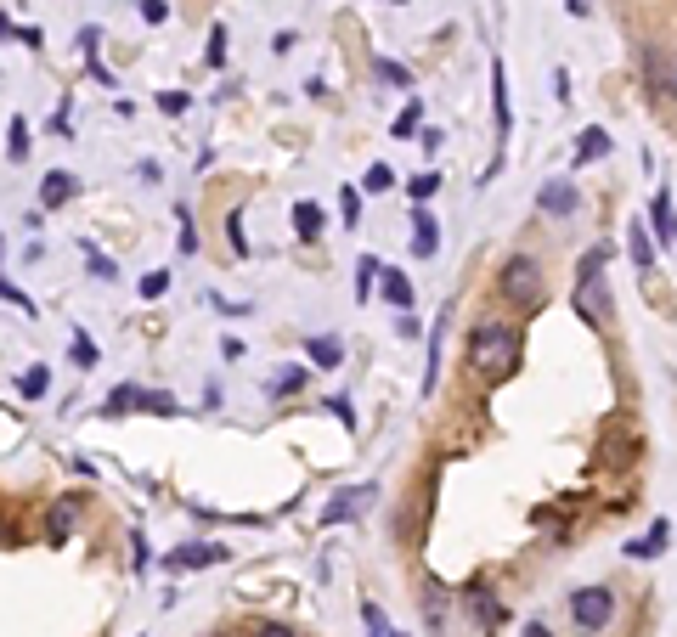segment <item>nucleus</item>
<instances>
[{"instance_id": "1", "label": "nucleus", "mask_w": 677, "mask_h": 637, "mask_svg": "<svg viewBox=\"0 0 677 637\" xmlns=\"http://www.w3.org/2000/svg\"><path fill=\"white\" fill-rule=\"evenodd\" d=\"M520 356H525V344H520V327H508V322H474L469 327V373L480 378V384H508V378L520 373Z\"/></svg>"}, {"instance_id": "2", "label": "nucleus", "mask_w": 677, "mask_h": 637, "mask_svg": "<svg viewBox=\"0 0 677 637\" xmlns=\"http://www.w3.org/2000/svg\"><path fill=\"white\" fill-rule=\"evenodd\" d=\"M610 243H593V249L582 254V265H576V288H570V305H576V316L593 327H604L615 316V299L610 288H604V265H610Z\"/></svg>"}, {"instance_id": "3", "label": "nucleus", "mask_w": 677, "mask_h": 637, "mask_svg": "<svg viewBox=\"0 0 677 637\" xmlns=\"http://www.w3.org/2000/svg\"><path fill=\"white\" fill-rule=\"evenodd\" d=\"M497 288H503V299H508V305H520V311H536V305L548 299L542 265H536L531 254H514V260L503 265V277H497Z\"/></svg>"}, {"instance_id": "4", "label": "nucleus", "mask_w": 677, "mask_h": 637, "mask_svg": "<svg viewBox=\"0 0 677 637\" xmlns=\"http://www.w3.org/2000/svg\"><path fill=\"white\" fill-rule=\"evenodd\" d=\"M615 615V592L610 587H576L570 592V621L576 632H604Z\"/></svg>"}, {"instance_id": "5", "label": "nucleus", "mask_w": 677, "mask_h": 637, "mask_svg": "<svg viewBox=\"0 0 677 637\" xmlns=\"http://www.w3.org/2000/svg\"><path fill=\"white\" fill-rule=\"evenodd\" d=\"M644 85H649V96L677 102V46H649L644 51Z\"/></svg>"}, {"instance_id": "6", "label": "nucleus", "mask_w": 677, "mask_h": 637, "mask_svg": "<svg viewBox=\"0 0 677 637\" xmlns=\"http://www.w3.org/2000/svg\"><path fill=\"white\" fill-rule=\"evenodd\" d=\"M373 497H378V480H362V485H345L339 497L322 508V525H350V519H362L367 508H373Z\"/></svg>"}, {"instance_id": "7", "label": "nucleus", "mask_w": 677, "mask_h": 637, "mask_svg": "<svg viewBox=\"0 0 677 637\" xmlns=\"http://www.w3.org/2000/svg\"><path fill=\"white\" fill-rule=\"evenodd\" d=\"M536 209L548 220H570L582 209V187H576L570 175H553V181H542V192H536Z\"/></svg>"}, {"instance_id": "8", "label": "nucleus", "mask_w": 677, "mask_h": 637, "mask_svg": "<svg viewBox=\"0 0 677 637\" xmlns=\"http://www.w3.org/2000/svg\"><path fill=\"white\" fill-rule=\"evenodd\" d=\"M435 254H441V220L418 203L412 209V260H435Z\"/></svg>"}, {"instance_id": "9", "label": "nucleus", "mask_w": 677, "mask_h": 637, "mask_svg": "<svg viewBox=\"0 0 677 637\" xmlns=\"http://www.w3.org/2000/svg\"><path fill=\"white\" fill-rule=\"evenodd\" d=\"M74 525H79V497H57L51 513H46V542L63 547L68 536H74Z\"/></svg>"}, {"instance_id": "10", "label": "nucleus", "mask_w": 677, "mask_h": 637, "mask_svg": "<svg viewBox=\"0 0 677 637\" xmlns=\"http://www.w3.org/2000/svg\"><path fill=\"white\" fill-rule=\"evenodd\" d=\"M221 559H226V547L192 542V547H175V553H164V570H204V564H221Z\"/></svg>"}, {"instance_id": "11", "label": "nucleus", "mask_w": 677, "mask_h": 637, "mask_svg": "<svg viewBox=\"0 0 677 637\" xmlns=\"http://www.w3.org/2000/svg\"><path fill=\"white\" fill-rule=\"evenodd\" d=\"M463 604H469V615L486 626V632H497V626H503V604H497V592H491V587H480V581H474V587L463 592Z\"/></svg>"}, {"instance_id": "12", "label": "nucleus", "mask_w": 677, "mask_h": 637, "mask_svg": "<svg viewBox=\"0 0 677 637\" xmlns=\"http://www.w3.org/2000/svg\"><path fill=\"white\" fill-rule=\"evenodd\" d=\"M610 147H615L610 130H604V125H587V130H582V141H576V164H570V170H587V164L610 158Z\"/></svg>"}, {"instance_id": "13", "label": "nucleus", "mask_w": 677, "mask_h": 637, "mask_svg": "<svg viewBox=\"0 0 677 637\" xmlns=\"http://www.w3.org/2000/svg\"><path fill=\"white\" fill-rule=\"evenodd\" d=\"M305 356H311V367H339V361H345V339H339V333H311V339H305Z\"/></svg>"}, {"instance_id": "14", "label": "nucleus", "mask_w": 677, "mask_h": 637, "mask_svg": "<svg viewBox=\"0 0 677 637\" xmlns=\"http://www.w3.org/2000/svg\"><path fill=\"white\" fill-rule=\"evenodd\" d=\"M378 294H384V305H395V311H412V282H407V271L384 265V271H378Z\"/></svg>"}, {"instance_id": "15", "label": "nucleus", "mask_w": 677, "mask_h": 637, "mask_svg": "<svg viewBox=\"0 0 677 637\" xmlns=\"http://www.w3.org/2000/svg\"><path fill=\"white\" fill-rule=\"evenodd\" d=\"M491 113H497V136L514 130V108H508V74L503 63H491Z\"/></svg>"}, {"instance_id": "16", "label": "nucleus", "mask_w": 677, "mask_h": 637, "mask_svg": "<svg viewBox=\"0 0 677 637\" xmlns=\"http://www.w3.org/2000/svg\"><path fill=\"white\" fill-rule=\"evenodd\" d=\"M74 192H79L74 175H68V170H51L46 181H40V209H63V203L74 198Z\"/></svg>"}, {"instance_id": "17", "label": "nucleus", "mask_w": 677, "mask_h": 637, "mask_svg": "<svg viewBox=\"0 0 677 637\" xmlns=\"http://www.w3.org/2000/svg\"><path fill=\"white\" fill-rule=\"evenodd\" d=\"M649 226H655V237L661 243H677V215H672V187L655 192V203H649Z\"/></svg>"}, {"instance_id": "18", "label": "nucleus", "mask_w": 677, "mask_h": 637, "mask_svg": "<svg viewBox=\"0 0 677 637\" xmlns=\"http://www.w3.org/2000/svg\"><path fill=\"white\" fill-rule=\"evenodd\" d=\"M666 536H672V525H666V519H655V525H649L638 542H627V559H661V553H666Z\"/></svg>"}, {"instance_id": "19", "label": "nucleus", "mask_w": 677, "mask_h": 637, "mask_svg": "<svg viewBox=\"0 0 677 637\" xmlns=\"http://www.w3.org/2000/svg\"><path fill=\"white\" fill-rule=\"evenodd\" d=\"M288 220H294V237H300V243H316V237H322V203L300 198Z\"/></svg>"}, {"instance_id": "20", "label": "nucleus", "mask_w": 677, "mask_h": 637, "mask_svg": "<svg viewBox=\"0 0 677 637\" xmlns=\"http://www.w3.org/2000/svg\"><path fill=\"white\" fill-rule=\"evenodd\" d=\"M29 147H34V130H29V119L17 113L12 125H6V158H12V164H23V158H29Z\"/></svg>"}, {"instance_id": "21", "label": "nucleus", "mask_w": 677, "mask_h": 637, "mask_svg": "<svg viewBox=\"0 0 677 637\" xmlns=\"http://www.w3.org/2000/svg\"><path fill=\"white\" fill-rule=\"evenodd\" d=\"M418 130H424V102H407V108L395 113L390 136H395V141H418Z\"/></svg>"}, {"instance_id": "22", "label": "nucleus", "mask_w": 677, "mask_h": 637, "mask_svg": "<svg viewBox=\"0 0 677 637\" xmlns=\"http://www.w3.org/2000/svg\"><path fill=\"white\" fill-rule=\"evenodd\" d=\"M627 254L638 271H655V243H649V226H632L627 232Z\"/></svg>"}, {"instance_id": "23", "label": "nucleus", "mask_w": 677, "mask_h": 637, "mask_svg": "<svg viewBox=\"0 0 677 637\" xmlns=\"http://www.w3.org/2000/svg\"><path fill=\"white\" fill-rule=\"evenodd\" d=\"M136 401H142V389H136V384H119L108 401H102V418H125V412H136Z\"/></svg>"}, {"instance_id": "24", "label": "nucleus", "mask_w": 677, "mask_h": 637, "mask_svg": "<svg viewBox=\"0 0 677 637\" xmlns=\"http://www.w3.org/2000/svg\"><path fill=\"white\" fill-rule=\"evenodd\" d=\"M136 412H158V418H175V412H181V401H175L170 389H142Z\"/></svg>"}, {"instance_id": "25", "label": "nucleus", "mask_w": 677, "mask_h": 637, "mask_svg": "<svg viewBox=\"0 0 677 637\" xmlns=\"http://www.w3.org/2000/svg\"><path fill=\"white\" fill-rule=\"evenodd\" d=\"M300 389H305V367H283V373L266 384V395L271 401H283V395H300Z\"/></svg>"}, {"instance_id": "26", "label": "nucleus", "mask_w": 677, "mask_h": 637, "mask_svg": "<svg viewBox=\"0 0 677 637\" xmlns=\"http://www.w3.org/2000/svg\"><path fill=\"white\" fill-rule=\"evenodd\" d=\"M378 271H384V265H378V254H362V260H356V299H373Z\"/></svg>"}, {"instance_id": "27", "label": "nucleus", "mask_w": 677, "mask_h": 637, "mask_svg": "<svg viewBox=\"0 0 677 637\" xmlns=\"http://www.w3.org/2000/svg\"><path fill=\"white\" fill-rule=\"evenodd\" d=\"M68 344H74V367H79V373H91V367H96V344L85 339V327H74V333H68Z\"/></svg>"}, {"instance_id": "28", "label": "nucleus", "mask_w": 677, "mask_h": 637, "mask_svg": "<svg viewBox=\"0 0 677 637\" xmlns=\"http://www.w3.org/2000/svg\"><path fill=\"white\" fill-rule=\"evenodd\" d=\"M407 192H412V203H429L435 192H441V170H424V175H412L407 181Z\"/></svg>"}, {"instance_id": "29", "label": "nucleus", "mask_w": 677, "mask_h": 637, "mask_svg": "<svg viewBox=\"0 0 677 637\" xmlns=\"http://www.w3.org/2000/svg\"><path fill=\"white\" fill-rule=\"evenodd\" d=\"M17 389H23V401H40V395L51 389V373L46 367H29V373L17 378Z\"/></svg>"}, {"instance_id": "30", "label": "nucleus", "mask_w": 677, "mask_h": 637, "mask_svg": "<svg viewBox=\"0 0 677 637\" xmlns=\"http://www.w3.org/2000/svg\"><path fill=\"white\" fill-rule=\"evenodd\" d=\"M395 181H401V175H395L390 164H373V170L362 175V192H378V198H384V192H390Z\"/></svg>"}, {"instance_id": "31", "label": "nucleus", "mask_w": 677, "mask_h": 637, "mask_svg": "<svg viewBox=\"0 0 677 637\" xmlns=\"http://www.w3.org/2000/svg\"><path fill=\"white\" fill-rule=\"evenodd\" d=\"M378 79H384V85H395V91H412V68L390 63V57H378Z\"/></svg>"}, {"instance_id": "32", "label": "nucleus", "mask_w": 677, "mask_h": 637, "mask_svg": "<svg viewBox=\"0 0 677 637\" xmlns=\"http://www.w3.org/2000/svg\"><path fill=\"white\" fill-rule=\"evenodd\" d=\"M175 220H181V237H175L181 254H198V232H192V209H187V203H175Z\"/></svg>"}, {"instance_id": "33", "label": "nucleus", "mask_w": 677, "mask_h": 637, "mask_svg": "<svg viewBox=\"0 0 677 637\" xmlns=\"http://www.w3.org/2000/svg\"><path fill=\"white\" fill-rule=\"evenodd\" d=\"M85 260H91V277H96V282H113V277H119V265H113L102 249H91V243H85Z\"/></svg>"}, {"instance_id": "34", "label": "nucleus", "mask_w": 677, "mask_h": 637, "mask_svg": "<svg viewBox=\"0 0 677 637\" xmlns=\"http://www.w3.org/2000/svg\"><path fill=\"white\" fill-rule=\"evenodd\" d=\"M0 299H6V305H17V311H23V316H34V299L23 294L17 282H6V277H0Z\"/></svg>"}, {"instance_id": "35", "label": "nucleus", "mask_w": 677, "mask_h": 637, "mask_svg": "<svg viewBox=\"0 0 677 637\" xmlns=\"http://www.w3.org/2000/svg\"><path fill=\"white\" fill-rule=\"evenodd\" d=\"M204 57H209V68H226V29H221V23L209 29V51H204Z\"/></svg>"}, {"instance_id": "36", "label": "nucleus", "mask_w": 677, "mask_h": 637, "mask_svg": "<svg viewBox=\"0 0 677 637\" xmlns=\"http://www.w3.org/2000/svg\"><path fill=\"white\" fill-rule=\"evenodd\" d=\"M170 294V271H147L142 277V299H164Z\"/></svg>"}, {"instance_id": "37", "label": "nucleus", "mask_w": 677, "mask_h": 637, "mask_svg": "<svg viewBox=\"0 0 677 637\" xmlns=\"http://www.w3.org/2000/svg\"><path fill=\"white\" fill-rule=\"evenodd\" d=\"M96 51H102V29H79V57H85V63H96Z\"/></svg>"}, {"instance_id": "38", "label": "nucleus", "mask_w": 677, "mask_h": 637, "mask_svg": "<svg viewBox=\"0 0 677 637\" xmlns=\"http://www.w3.org/2000/svg\"><path fill=\"white\" fill-rule=\"evenodd\" d=\"M158 108L170 113V119H181V113L192 108V96H187V91H164V96H158Z\"/></svg>"}, {"instance_id": "39", "label": "nucleus", "mask_w": 677, "mask_h": 637, "mask_svg": "<svg viewBox=\"0 0 677 637\" xmlns=\"http://www.w3.org/2000/svg\"><path fill=\"white\" fill-rule=\"evenodd\" d=\"M339 209H345V226H356V220H362V192H356V187H345Z\"/></svg>"}, {"instance_id": "40", "label": "nucleus", "mask_w": 677, "mask_h": 637, "mask_svg": "<svg viewBox=\"0 0 677 637\" xmlns=\"http://www.w3.org/2000/svg\"><path fill=\"white\" fill-rule=\"evenodd\" d=\"M68 119H74V96H63V108L51 113V136H68Z\"/></svg>"}, {"instance_id": "41", "label": "nucleus", "mask_w": 677, "mask_h": 637, "mask_svg": "<svg viewBox=\"0 0 677 637\" xmlns=\"http://www.w3.org/2000/svg\"><path fill=\"white\" fill-rule=\"evenodd\" d=\"M322 406H328V412H333L339 423H345V429H356V412H350V401H345V395H333V401H322Z\"/></svg>"}, {"instance_id": "42", "label": "nucleus", "mask_w": 677, "mask_h": 637, "mask_svg": "<svg viewBox=\"0 0 677 637\" xmlns=\"http://www.w3.org/2000/svg\"><path fill=\"white\" fill-rule=\"evenodd\" d=\"M441 130H435V125H424V130H418V147H424V158H435V153H441Z\"/></svg>"}, {"instance_id": "43", "label": "nucleus", "mask_w": 677, "mask_h": 637, "mask_svg": "<svg viewBox=\"0 0 677 637\" xmlns=\"http://www.w3.org/2000/svg\"><path fill=\"white\" fill-rule=\"evenodd\" d=\"M226 237H232V249H237V254H249V237H243V215L226 220Z\"/></svg>"}, {"instance_id": "44", "label": "nucleus", "mask_w": 677, "mask_h": 637, "mask_svg": "<svg viewBox=\"0 0 677 637\" xmlns=\"http://www.w3.org/2000/svg\"><path fill=\"white\" fill-rule=\"evenodd\" d=\"M142 17L147 23H164V17H170V0H142Z\"/></svg>"}, {"instance_id": "45", "label": "nucleus", "mask_w": 677, "mask_h": 637, "mask_svg": "<svg viewBox=\"0 0 677 637\" xmlns=\"http://www.w3.org/2000/svg\"><path fill=\"white\" fill-rule=\"evenodd\" d=\"M362 621L373 626V632H390V621H384V609L378 604H362Z\"/></svg>"}, {"instance_id": "46", "label": "nucleus", "mask_w": 677, "mask_h": 637, "mask_svg": "<svg viewBox=\"0 0 677 637\" xmlns=\"http://www.w3.org/2000/svg\"><path fill=\"white\" fill-rule=\"evenodd\" d=\"M254 637H300L294 626H277V621H266V626H254Z\"/></svg>"}, {"instance_id": "47", "label": "nucleus", "mask_w": 677, "mask_h": 637, "mask_svg": "<svg viewBox=\"0 0 677 637\" xmlns=\"http://www.w3.org/2000/svg\"><path fill=\"white\" fill-rule=\"evenodd\" d=\"M395 333H401V339H418V316H407V311H401V322H395Z\"/></svg>"}, {"instance_id": "48", "label": "nucleus", "mask_w": 677, "mask_h": 637, "mask_svg": "<svg viewBox=\"0 0 677 637\" xmlns=\"http://www.w3.org/2000/svg\"><path fill=\"white\" fill-rule=\"evenodd\" d=\"M294 46H300V40H294V34H288V29L277 34V40H271V51H277V57H288V51H294Z\"/></svg>"}, {"instance_id": "49", "label": "nucleus", "mask_w": 677, "mask_h": 637, "mask_svg": "<svg viewBox=\"0 0 677 637\" xmlns=\"http://www.w3.org/2000/svg\"><path fill=\"white\" fill-rule=\"evenodd\" d=\"M553 96H559V102H570V74H565V68L553 74Z\"/></svg>"}, {"instance_id": "50", "label": "nucleus", "mask_w": 677, "mask_h": 637, "mask_svg": "<svg viewBox=\"0 0 677 637\" xmlns=\"http://www.w3.org/2000/svg\"><path fill=\"white\" fill-rule=\"evenodd\" d=\"M570 6V17H593V0H565Z\"/></svg>"}, {"instance_id": "51", "label": "nucleus", "mask_w": 677, "mask_h": 637, "mask_svg": "<svg viewBox=\"0 0 677 637\" xmlns=\"http://www.w3.org/2000/svg\"><path fill=\"white\" fill-rule=\"evenodd\" d=\"M525 637H553V632H548L542 621H531V626H525Z\"/></svg>"}, {"instance_id": "52", "label": "nucleus", "mask_w": 677, "mask_h": 637, "mask_svg": "<svg viewBox=\"0 0 677 637\" xmlns=\"http://www.w3.org/2000/svg\"><path fill=\"white\" fill-rule=\"evenodd\" d=\"M0 265H6V237H0ZM0 277H6V271H0Z\"/></svg>"}, {"instance_id": "53", "label": "nucleus", "mask_w": 677, "mask_h": 637, "mask_svg": "<svg viewBox=\"0 0 677 637\" xmlns=\"http://www.w3.org/2000/svg\"><path fill=\"white\" fill-rule=\"evenodd\" d=\"M0 34H12V29H6V17H0Z\"/></svg>"}, {"instance_id": "54", "label": "nucleus", "mask_w": 677, "mask_h": 637, "mask_svg": "<svg viewBox=\"0 0 677 637\" xmlns=\"http://www.w3.org/2000/svg\"><path fill=\"white\" fill-rule=\"evenodd\" d=\"M367 637H390V632H367Z\"/></svg>"}, {"instance_id": "55", "label": "nucleus", "mask_w": 677, "mask_h": 637, "mask_svg": "<svg viewBox=\"0 0 677 637\" xmlns=\"http://www.w3.org/2000/svg\"><path fill=\"white\" fill-rule=\"evenodd\" d=\"M395 6H407V0H395Z\"/></svg>"}]
</instances>
